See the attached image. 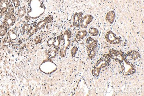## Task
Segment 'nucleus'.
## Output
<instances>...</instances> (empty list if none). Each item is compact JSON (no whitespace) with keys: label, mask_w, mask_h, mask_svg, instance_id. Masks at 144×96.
Masks as SVG:
<instances>
[{"label":"nucleus","mask_w":144,"mask_h":96,"mask_svg":"<svg viewBox=\"0 0 144 96\" xmlns=\"http://www.w3.org/2000/svg\"><path fill=\"white\" fill-rule=\"evenodd\" d=\"M110 57L109 54H105L97 61L92 70L93 76L97 78L99 75L101 69L106 67L110 62Z\"/></svg>","instance_id":"obj_1"},{"label":"nucleus","mask_w":144,"mask_h":96,"mask_svg":"<svg viewBox=\"0 0 144 96\" xmlns=\"http://www.w3.org/2000/svg\"><path fill=\"white\" fill-rule=\"evenodd\" d=\"M121 64L122 72L124 75H133L136 72V69L133 64L127 59V56L119 62Z\"/></svg>","instance_id":"obj_2"},{"label":"nucleus","mask_w":144,"mask_h":96,"mask_svg":"<svg viewBox=\"0 0 144 96\" xmlns=\"http://www.w3.org/2000/svg\"><path fill=\"white\" fill-rule=\"evenodd\" d=\"M98 42L91 37H88L86 39V47L88 58L90 59H93L96 53V48Z\"/></svg>","instance_id":"obj_3"},{"label":"nucleus","mask_w":144,"mask_h":96,"mask_svg":"<svg viewBox=\"0 0 144 96\" xmlns=\"http://www.w3.org/2000/svg\"><path fill=\"white\" fill-rule=\"evenodd\" d=\"M105 38L106 41L112 44H119L121 42V38L117 37L115 34L111 31H109L106 33Z\"/></svg>","instance_id":"obj_4"},{"label":"nucleus","mask_w":144,"mask_h":96,"mask_svg":"<svg viewBox=\"0 0 144 96\" xmlns=\"http://www.w3.org/2000/svg\"><path fill=\"white\" fill-rule=\"evenodd\" d=\"M16 22V17L13 13L7 12L5 14V17L3 22V24L6 27H9L14 25Z\"/></svg>","instance_id":"obj_5"},{"label":"nucleus","mask_w":144,"mask_h":96,"mask_svg":"<svg viewBox=\"0 0 144 96\" xmlns=\"http://www.w3.org/2000/svg\"><path fill=\"white\" fill-rule=\"evenodd\" d=\"M10 0H0V16L2 17L6 14L10 4Z\"/></svg>","instance_id":"obj_6"},{"label":"nucleus","mask_w":144,"mask_h":96,"mask_svg":"<svg viewBox=\"0 0 144 96\" xmlns=\"http://www.w3.org/2000/svg\"><path fill=\"white\" fill-rule=\"evenodd\" d=\"M93 17L91 15H86L80 20V26L83 29H86L88 25L92 21Z\"/></svg>","instance_id":"obj_7"},{"label":"nucleus","mask_w":144,"mask_h":96,"mask_svg":"<svg viewBox=\"0 0 144 96\" xmlns=\"http://www.w3.org/2000/svg\"><path fill=\"white\" fill-rule=\"evenodd\" d=\"M83 13H76L74 15L73 17V25L77 28H79L80 23L79 21L80 19L83 16Z\"/></svg>","instance_id":"obj_8"},{"label":"nucleus","mask_w":144,"mask_h":96,"mask_svg":"<svg viewBox=\"0 0 144 96\" xmlns=\"http://www.w3.org/2000/svg\"><path fill=\"white\" fill-rule=\"evenodd\" d=\"M127 56L130 57L132 59L134 60H139L140 58V55L139 53L135 50H131L129 51L127 54Z\"/></svg>","instance_id":"obj_9"},{"label":"nucleus","mask_w":144,"mask_h":96,"mask_svg":"<svg viewBox=\"0 0 144 96\" xmlns=\"http://www.w3.org/2000/svg\"><path fill=\"white\" fill-rule=\"evenodd\" d=\"M115 14L114 12L113 11H109L106 15V20L110 24H113L114 21Z\"/></svg>","instance_id":"obj_10"},{"label":"nucleus","mask_w":144,"mask_h":96,"mask_svg":"<svg viewBox=\"0 0 144 96\" xmlns=\"http://www.w3.org/2000/svg\"><path fill=\"white\" fill-rule=\"evenodd\" d=\"M88 32L86 30L80 31L76 35V38L79 40L83 39L86 36H87Z\"/></svg>","instance_id":"obj_11"},{"label":"nucleus","mask_w":144,"mask_h":96,"mask_svg":"<svg viewBox=\"0 0 144 96\" xmlns=\"http://www.w3.org/2000/svg\"><path fill=\"white\" fill-rule=\"evenodd\" d=\"M38 27L37 25H33L30 29H28L27 34L29 36H32L36 33L38 30Z\"/></svg>","instance_id":"obj_12"},{"label":"nucleus","mask_w":144,"mask_h":96,"mask_svg":"<svg viewBox=\"0 0 144 96\" xmlns=\"http://www.w3.org/2000/svg\"><path fill=\"white\" fill-rule=\"evenodd\" d=\"M8 31L7 27L4 25H0V36H3L5 35Z\"/></svg>","instance_id":"obj_13"},{"label":"nucleus","mask_w":144,"mask_h":96,"mask_svg":"<svg viewBox=\"0 0 144 96\" xmlns=\"http://www.w3.org/2000/svg\"><path fill=\"white\" fill-rule=\"evenodd\" d=\"M89 32L91 36H97L99 33L98 30L97 29L94 28H90V29H89Z\"/></svg>","instance_id":"obj_14"},{"label":"nucleus","mask_w":144,"mask_h":96,"mask_svg":"<svg viewBox=\"0 0 144 96\" xmlns=\"http://www.w3.org/2000/svg\"><path fill=\"white\" fill-rule=\"evenodd\" d=\"M56 50H57L54 47L53 48H52L49 50L47 54L48 56L51 58H53L55 57L56 54Z\"/></svg>","instance_id":"obj_15"},{"label":"nucleus","mask_w":144,"mask_h":96,"mask_svg":"<svg viewBox=\"0 0 144 96\" xmlns=\"http://www.w3.org/2000/svg\"><path fill=\"white\" fill-rule=\"evenodd\" d=\"M26 13V9H25V8L23 7L20 8L18 10L17 15L20 17H22L24 16V15Z\"/></svg>","instance_id":"obj_16"},{"label":"nucleus","mask_w":144,"mask_h":96,"mask_svg":"<svg viewBox=\"0 0 144 96\" xmlns=\"http://www.w3.org/2000/svg\"><path fill=\"white\" fill-rule=\"evenodd\" d=\"M8 36L10 39L11 40H15L17 38V33L13 31H10L8 33Z\"/></svg>","instance_id":"obj_17"},{"label":"nucleus","mask_w":144,"mask_h":96,"mask_svg":"<svg viewBox=\"0 0 144 96\" xmlns=\"http://www.w3.org/2000/svg\"><path fill=\"white\" fill-rule=\"evenodd\" d=\"M53 19V17L51 15H50L45 18L43 21L46 24H48V23H51Z\"/></svg>","instance_id":"obj_18"},{"label":"nucleus","mask_w":144,"mask_h":96,"mask_svg":"<svg viewBox=\"0 0 144 96\" xmlns=\"http://www.w3.org/2000/svg\"><path fill=\"white\" fill-rule=\"evenodd\" d=\"M46 25V23L44 21H40L39 23H38L37 26L38 29H41L43 28Z\"/></svg>","instance_id":"obj_19"},{"label":"nucleus","mask_w":144,"mask_h":96,"mask_svg":"<svg viewBox=\"0 0 144 96\" xmlns=\"http://www.w3.org/2000/svg\"><path fill=\"white\" fill-rule=\"evenodd\" d=\"M78 50V48L76 46H74L72 50V57H74L76 55L77 51Z\"/></svg>","instance_id":"obj_20"},{"label":"nucleus","mask_w":144,"mask_h":96,"mask_svg":"<svg viewBox=\"0 0 144 96\" xmlns=\"http://www.w3.org/2000/svg\"><path fill=\"white\" fill-rule=\"evenodd\" d=\"M54 42V38H50V39H48V40L47 41V44L48 46H53Z\"/></svg>","instance_id":"obj_21"},{"label":"nucleus","mask_w":144,"mask_h":96,"mask_svg":"<svg viewBox=\"0 0 144 96\" xmlns=\"http://www.w3.org/2000/svg\"><path fill=\"white\" fill-rule=\"evenodd\" d=\"M66 54V50H65L63 48H61L60 51V55L62 57H65Z\"/></svg>","instance_id":"obj_22"},{"label":"nucleus","mask_w":144,"mask_h":96,"mask_svg":"<svg viewBox=\"0 0 144 96\" xmlns=\"http://www.w3.org/2000/svg\"><path fill=\"white\" fill-rule=\"evenodd\" d=\"M13 3L14 4L15 7L16 8H17L19 7L20 5V1L19 0H12Z\"/></svg>","instance_id":"obj_23"},{"label":"nucleus","mask_w":144,"mask_h":96,"mask_svg":"<svg viewBox=\"0 0 144 96\" xmlns=\"http://www.w3.org/2000/svg\"><path fill=\"white\" fill-rule=\"evenodd\" d=\"M42 41V38L40 36H36L35 39V42L36 43H40Z\"/></svg>","instance_id":"obj_24"},{"label":"nucleus","mask_w":144,"mask_h":96,"mask_svg":"<svg viewBox=\"0 0 144 96\" xmlns=\"http://www.w3.org/2000/svg\"><path fill=\"white\" fill-rule=\"evenodd\" d=\"M29 26L27 24H25L24 25V26L22 28V30L23 32H26V31H27L29 29Z\"/></svg>","instance_id":"obj_25"},{"label":"nucleus","mask_w":144,"mask_h":96,"mask_svg":"<svg viewBox=\"0 0 144 96\" xmlns=\"http://www.w3.org/2000/svg\"><path fill=\"white\" fill-rule=\"evenodd\" d=\"M0 43H1V41H0Z\"/></svg>","instance_id":"obj_26"}]
</instances>
